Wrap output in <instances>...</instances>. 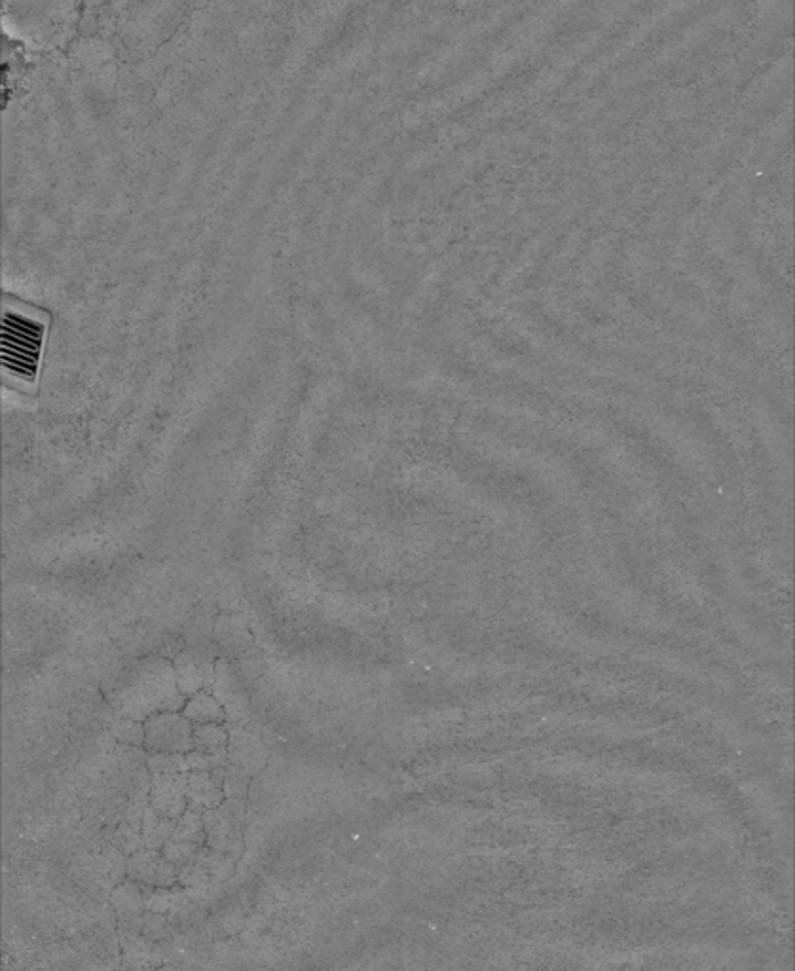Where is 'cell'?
Listing matches in <instances>:
<instances>
[{
    "mask_svg": "<svg viewBox=\"0 0 795 971\" xmlns=\"http://www.w3.org/2000/svg\"><path fill=\"white\" fill-rule=\"evenodd\" d=\"M186 696L179 691L177 674L165 656L139 661L114 691V712L133 722L145 723L164 712H183Z\"/></svg>",
    "mask_w": 795,
    "mask_h": 971,
    "instance_id": "obj_1",
    "label": "cell"
},
{
    "mask_svg": "<svg viewBox=\"0 0 795 971\" xmlns=\"http://www.w3.org/2000/svg\"><path fill=\"white\" fill-rule=\"evenodd\" d=\"M192 725H210V723H218L226 725V712L218 703L215 696L202 691L197 695L191 696L186 701L183 712H181Z\"/></svg>",
    "mask_w": 795,
    "mask_h": 971,
    "instance_id": "obj_11",
    "label": "cell"
},
{
    "mask_svg": "<svg viewBox=\"0 0 795 971\" xmlns=\"http://www.w3.org/2000/svg\"><path fill=\"white\" fill-rule=\"evenodd\" d=\"M186 781H188V773L151 776L149 807L154 808L160 816H164L167 820H181L183 814L188 810Z\"/></svg>",
    "mask_w": 795,
    "mask_h": 971,
    "instance_id": "obj_9",
    "label": "cell"
},
{
    "mask_svg": "<svg viewBox=\"0 0 795 971\" xmlns=\"http://www.w3.org/2000/svg\"><path fill=\"white\" fill-rule=\"evenodd\" d=\"M143 728L149 755H186L194 752V725L181 712H164L149 717Z\"/></svg>",
    "mask_w": 795,
    "mask_h": 971,
    "instance_id": "obj_5",
    "label": "cell"
},
{
    "mask_svg": "<svg viewBox=\"0 0 795 971\" xmlns=\"http://www.w3.org/2000/svg\"><path fill=\"white\" fill-rule=\"evenodd\" d=\"M228 742H231V736H228L226 725H218V723L194 725V749L200 754L228 762Z\"/></svg>",
    "mask_w": 795,
    "mask_h": 971,
    "instance_id": "obj_12",
    "label": "cell"
},
{
    "mask_svg": "<svg viewBox=\"0 0 795 971\" xmlns=\"http://www.w3.org/2000/svg\"><path fill=\"white\" fill-rule=\"evenodd\" d=\"M205 847L242 858L247 835V799H226L204 814Z\"/></svg>",
    "mask_w": 795,
    "mask_h": 971,
    "instance_id": "obj_3",
    "label": "cell"
},
{
    "mask_svg": "<svg viewBox=\"0 0 795 971\" xmlns=\"http://www.w3.org/2000/svg\"><path fill=\"white\" fill-rule=\"evenodd\" d=\"M175 827H177V821L167 820L164 816H160L154 808H146L145 818H143V848L162 852V848L172 837Z\"/></svg>",
    "mask_w": 795,
    "mask_h": 971,
    "instance_id": "obj_13",
    "label": "cell"
},
{
    "mask_svg": "<svg viewBox=\"0 0 795 971\" xmlns=\"http://www.w3.org/2000/svg\"><path fill=\"white\" fill-rule=\"evenodd\" d=\"M112 903L116 907L122 919L124 917L125 919H137L143 907H146L141 888H139L137 882L130 879L120 882L119 888L112 892Z\"/></svg>",
    "mask_w": 795,
    "mask_h": 971,
    "instance_id": "obj_14",
    "label": "cell"
},
{
    "mask_svg": "<svg viewBox=\"0 0 795 971\" xmlns=\"http://www.w3.org/2000/svg\"><path fill=\"white\" fill-rule=\"evenodd\" d=\"M213 637L218 655L224 656L234 666L237 676L247 687L263 676V653L258 651L247 628V621L242 615H231V613L217 615Z\"/></svg>",
    "mask_w": 795,
    "mask_h": 971,
    "instance_id": "obj_2",
    "label": "cell"
},
{
    "mask_svg": "<svg viewBox=\"0 0 795 971\" xmlns=\"http://www.w3.org/2000/svg\"><path fill=\"white\" fill-rule=\"evenodd\" d=\"M128 879L137 885L156 888H172L179 882V867L165 860L160 850L141 848L128 858Z\"/></svg>",
    "mask_w": 795,
    "mask_h": 971,
    "instance_id": "obj_8",
    "label": "cell"
},
{
    "mask_svg": "<svg viewBox=\"0 0 795 971\" xmlns=\"http://www.w3.org/2000/svg\"><path fill=\"white\" fill-rule=\"evenodd\" d=\"M211 695L217 698L224 712H226V725L231 727L257 728V719L251 708L249 693L236 670L232 666L224 656H218L217 666H215V682Z\"/></svg>",
    "mask_w": 795,
    "mask_h": 971,
    "instance_id": "obj_4",
    "label": "cell"
},
{
    "mask_svg": "<svg viewBox=\"0 0 795 971\" xmlns=\"http://www.w3.org/2000/svg\"><path fill=\"white\" fill-rule=\"evenodd\" d=\"M251 781L253 778L251 776L245 775L242 770H237V768L226 767V773H224V795H226V799H247V795H249Z\"/></svg>",
    "mask_w": 795,
    "mask_h": 971,
    "instance_id": "obj_17",
    "label": "cell"
},
{
    "mask_svg": "<svg viewBox=\"0 0 795 971\" xmlns=\"http://www.w3.org/2000/svg\"><path fill=\"white\" fill-rule=\"evenodd\" d=\"M224 775L221 773H188L186 781V805L188 810L205 814L221 807L226 801Z\"/></svg>",
    "mask_w": 795,
    "mask_h": 971,
    "instance_id": "obj_10",
    "label": "cell"
},
{
    "mask_svg": "<svg viewBox=\"0 0 795 971\" xmlns=\"http://www.w3.org/2000/svg\"><path fill=\"white\" fill-rule=\"evenodd\" d=\"M204 848V814L186 810L183 814V818L177 821V827H175L172 837L165 842V847L162 848V854H164L165 860L181 869Z\"/></svg>",
    "mask_w": 795,
    "mask_h": 971,
    "instance_id": "obj_7",
    "label": "cell"
},
{
    "mask_svg": "<svg viewBox=\"0 0 795 971\" xmlns=\"http://www.w3.org/2000/svg\"><path fill=\"white\" fill-rule=\"evenodd\" d=\"M179 882L184 888H191V890H196V892H202L205 888L211 887L207 847L204 850H200L186 866L179 869Z\"/></svg>",
    "mask_w": 795,
    "mask_h": 971,
    "instance_id": "obj_15",
    "label": "cell"
},
{
    "mask_svg": "<svg viewBox=\"0 0 795 971\" xmlns=\"http://www.w3.org/2000/svg\"><path fill=\"white\" fill-rule=\"evenodd\" d=\"M228 728V765L251 776L253 780L263 773L268 765V746L264 742L263 733L257 728L231 727Z\"/></svg>",
    "mask_w": 795,
    "mask_h": 971,
    "instance_id": "obj_6",
    "label": "cell"
},
{
    "mask_svg": "<svg viewBox=\"0 0 795 971\" xmlns=\"http://www.w3.org/2000/svg\"><path fill=\"white\" fill-rule=\"evenodd\" d=\"M146 770L151 776L181 775L188 773L186 755L183 754H151L146 757Z\"/></svg>",
    "mask_w": 795,
    "mask_h": 971,
    "instance_id": "obj_16",
    "label": "cell"
}]
</instances>
